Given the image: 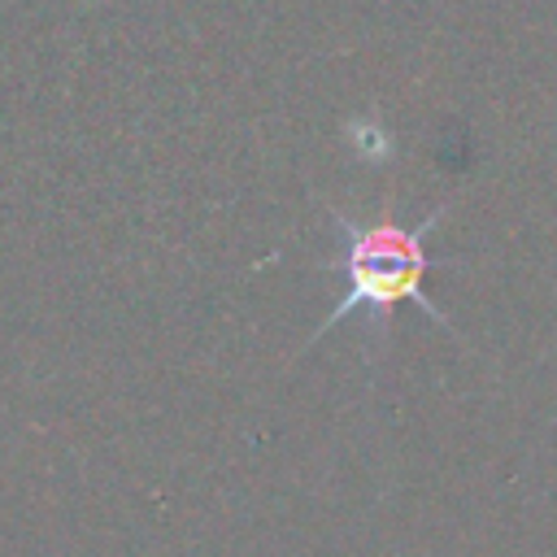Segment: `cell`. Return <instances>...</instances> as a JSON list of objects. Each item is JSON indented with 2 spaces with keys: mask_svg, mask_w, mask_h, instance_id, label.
Here are the masks:
<instances>
[{
  "mask_svg": "<svg viewBox=\"0 0 557 557\" xmlns=\"http://www.w3.org/2000/svg\"><path fill=\"white\" fill-rule=\"evenodd\" d=\"M448 205L431 209L422 222H396V218H379V222H357L344 209H331V226H335V257L322 261V270L344 278V292L335 296L331 313L313 326L309 344L313 348L331 326H339L344 318H366L370 344L387 339V318L400 305H418L435 326L453 331L448 313L426 296V274L440 265H461L453 257H435L426 248L431 231L444 222Z\"/></svg>",
  "mask_w": 557,
  "mask_h": 557,
  "instance_id": "cell-1",
  "label": "cell"
}]
</instances>
